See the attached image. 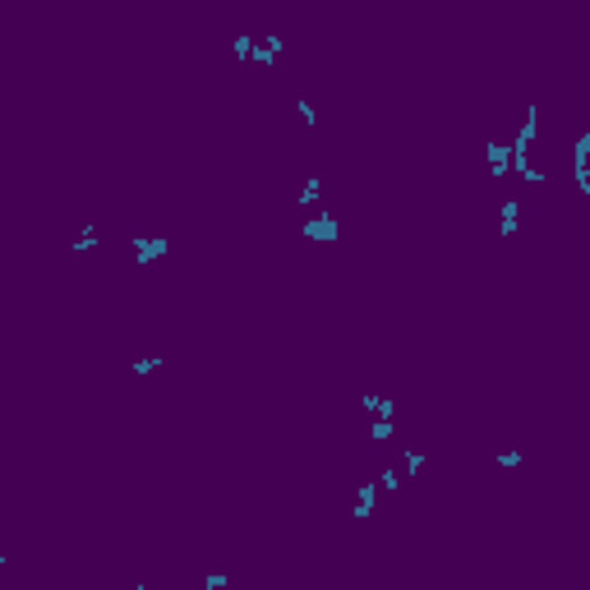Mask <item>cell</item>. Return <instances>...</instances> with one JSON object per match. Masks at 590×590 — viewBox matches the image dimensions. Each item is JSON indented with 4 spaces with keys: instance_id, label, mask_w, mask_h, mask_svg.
I'll use <instances>...</instances> for the list:
<instances>
[{
    "instance_id": "1",
    "label": "cell",
    "mask_w": 590,
    "mask_h": 590,
    "mask_svg": "<svg viewBox=\"0 0 590 590\" xmlns=\"http://www.w3.org/2000/svg\"><path fill=\"white\" fill-rule=\"evenodd\" d=\"M134 263L138 268H148V263L153 259H166V254H171V240H166V235H134Z\"/></svg>"
},
{
    "instance_id": "2",
    "label": "cell",
    "mask_w": 590,
    "mask_h": 590,
    "mask_svg": "<svg viewBox=\"0 0 590 590\" xmlns=\"http://www.w3.org/2000/svg\"><path fill=\"white\" fill-rule=\"evenodd\" d=\"M300 235H305V240H323V244H328V240H341V226H337V217H332V213H319L314 222H300Z\"/></svg>"
},
{
    "instance_id": "3",
    "label": "cell",
    "mask_w": 590,
    "mask_h": 590,
    "mask_svg": "<svg viewBox=\"0 0 590 590\" xmlns=\"http://www.w3.org/2000/svg\"><path fill=\"white\" fill-rule=\"evenodd\" d=\"M586 153H590V129H581V134H577V143H572V175H577V194H590Z\"/></svg>"
},
{
    "instance_id": "4",
    "label": "cell",
    "mask_w": 590,
    "mask_h": 590,
    "mask_svg": "<svg viewBox=\"0 0 590 590\" xmlns=\"http://www.w3.org/2000/svg\"><path fill=\"white\" fill-rule=\"evenodd\" d=\"M484 162H489V180H503V175L512 171V162H507V143H484Z\"/></svg>"
},
{
    "instance_id": "5",
    "label": "cell",
    "mask_w": 590,
    "mask_h": 590,
    "mask_svg": "<svg viewBox=\"0 0 590 590\" xmlns=\"http://www.w3.org/2000/svg\"><path fill=\"white\" fill-rule=\"evenodd\" d=\"M374 503H378V480H365L355 489V512H350V517H369V512H374Z\"/></svg>"
},
{
    "instance_id": "6",
    "label": "cell",
    "mask_w": 590,
    "mask_h": 590,
    "mask_svg": "<svg viewBox=\"0 0 590 590\" xmlns=\"http://www.w3.org/2000/svg\"><path fill=\"white\" fill-rule=\"evenodd\" d=\"M535 138H540V107L531 102V107H526V116H521V134H517V143H526V148H531Z\"/></svg>"
},
{
    "instance_id": "7",
    "label": "cell",
    "mask_w": 590,
    "mask_h": 590,
    "mask_svg": "<svg viewBox=\"0 0 590 590\" xmlns=\"http://www.w3.org/2000/svg\"><path fill=\"white\" fill-rule=\"evenodd\" d=\"M97 249V222H83L74 235V254H93Z\"/></svg>"
},
{
    "instance_id": "8",
    "label": "cell",
    "mask_w": 590,
    "mask_h": 590,
    "mask_svg": "<svg viewBox=\"0 0 590 590\" xmlns=\"http://www.w3.org/2000/svg\"><path fill=\"white\" fill-rule=\"evenodd\" d=\"M365 406L374 411L378 420H392V415H397V401H392V397H374V392H365Z\"/></svg>"
},
{
    "instance_id": "9",
    "label": "cell",
    "mask_w": 590,
    "mask_h": 590,
    "mask_svg": "<svg viewBox=\"0 0 590 590\" xmlns=\"http://www.w3.org/2000/svg\"><path fill=\"white\" fill-rule=\"evenodd\" d=\"M498 235L512 240L517 235V199H503V222H498Z\"/></svg>"
},
{
    "instance_id": "10",
    "label": "cell",
    "mask_w": 590,
    "mask_h": 590,
    "mask_svg": "<svg viewBox=\"0 0 590 590\" xmlns=\"http://www.w3.org/2000/svg\"><path fill=\"white\" fill-rule=\"evenodd\" d=\"M319 194H323V180H319V175H309V180H305V189L295 194V208H309V203H319Z\"/></svg>"
},
{
    "instance_id": "11",
    "label": "cell",
    "mask_w": 590,
    "mask_h": 590,
    "mask_svg": "<svg viewBox=\"0 0 590 590\" xmlns=\"http://www.w3.org/2000/svg\"><path fill=\"white\" fill-rule=\"evenodd\" d=\"M249 60H254V65H259V69H272V65H277V51H272V47H268V42H254V51H249Z\"/></svg>"
},
{
    "instance_id": "12",
    "label": "cell",
    "mask_w": 590,
    "mask_h": 590,
    "mask_svg": "<svg viewBox=\"0 0 590 590\" xmlns=\"http://www.w3.org/2000/svg\"><path fill=\"white\" fill-rule=\"evenodd\" d=\"M162 365H166V355H148V360H134V365H129V374H134V378H148L153 369H162Z\"/></svg>"
},
{
    "instance_id": "13",
    "label": "cell",
    "mask_w": 590,
    "mask_h": 590,
    "mask_svg": "<svg viewBox=\"0 0 590 590\" xmlns=\"http://www.w3.org/2000/svg\"><path fill=\"white\" fill-rule=\"evenodd\" d=\"M392 434H397V429H392V420H378V415H374V425H369V438H374V443H392Z\"/></svg>"
},
{
    "instance_id": "14",
    "label": "cell",
    "mask_w": 590,
    "mask_h": 590,
    "mask_svg": "<svg viewBox=\"0 0 590 590\" xmlns=\"http://www.w3.org/2000/svg\"><path fill=\"white\" fill-rule=\"evenodd\" d=\"M295 111H300V120H305V125H319V111H314V102H309V97H295Z\"/></svg>"
},
{
    "instance_id": "15",
    "label": "cell",
    "mask_w": 590,
    "mask_h": 590,
    "mask_svg": "<svg viewBox=\"0 0 590 590\" xmlns=\"http://www.w3.org/2000/svg\"><path fill=\"white\" fill-rule=\"evenodd\" d=\"M397 484H401V471H397V466H387V471L378 475V489H397Z\"/></svg>"
},
{
    "instance_id": "16",
    "label": "cell",
    "mask_w": 590,
    "mask_h": 590,
    "mask_svg": "<svg viewBox=\"0 0 590 590\" xmlns=\"http://www.w3.org/2000/svg\"><path fill=\"white\" fill-rule=\"evenodd\" d=\"M406 475H420L425 471V452H406V466H401Z\"/></svg>"
},
{
    "instance_id": "17",
    "label": "cell",
    "mask_w": 590,
    "mask_h": 590,
    "mask_svg": "<svg viewBox=\"0 0 590 590\" xmlns=\"http://www.w3.org/2000/svg\"><path fill=\"white\" fill-rule=\"evenodd\" d=\"M231 47H235V60H249V51H254V37H244V33H240V37H235Z\"/></svg>"
},
{
    "instance_id": "18",
    "label": "cell",
    "mask_w": 590,
    "mask_h": 590,
    "mask_svg": "<svg viewBox=\"0 0 590 590\" xmlns=\"http://www.w3.org/2000/svg\"><path fill=\"white\" fill-rule=\"evenodd\" d=\"M521 180H526V184H544V180H549V175H544L540 166H526V171H521Z\"/></svg>"
},
{
    "instance_id": "19",
    "label": "cell",
    "mask_w": 590,
    "mask_h": 590,
    "mask_svg": "<svg viewBox=\"0 0 590 590\" xmlns=\"http://www.w3.org/2000/svg\"><path fill=\"white\" fill-rule=\"evenodd\" d=\"M203 586H208V590H217V586H226V572H208V577H203Z\"/></svg>"
},
{
    "instance_id": "20",
    "label": "cell",
    "mask_w": 590,
    "mask_h": 590,
    "mask_svg": "<svg viewBox=\"0 0 590 590\" xmlns=\"http://www.w3.org/2000/svg\"><path fill=\"white\" fill-rule=\"evenodd\" d=\"M498 466H521V452H498Z\"/></svg>"
},
{
    "instance_id": "21",
    "label": "cell",
    "mask_w": 590,
    "mask_h": 590,
    "mask_svg": "<svg viewBox=\"0 0 590 590\" xmlns=\"http://www.w3.org/2000/svg\"><path fill=\"white\" fill-rule=\"evenodd\" d=\"M0 572H5V553H0Z\"/></svg>"
}]
</instances>
